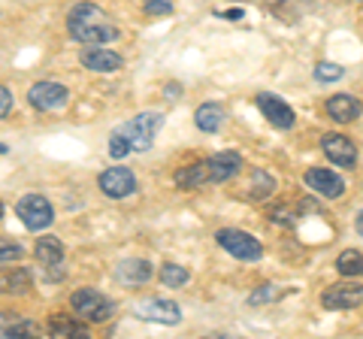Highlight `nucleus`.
I'll use <instances>...</instances> for the list:
<instances>
[{
	"mask_svg": "<svg viewBox=\"0 0 363 339\" xmlns=\"http://www.w3.org/2000/svg\"><path fill=\"white\" fill-rule=\"evenodd\" d=\"M321 149H324L327 161H330L333 167L354 170V164H357V145L351 143L348 137H342V133H327V137H321Z\"/></svg>",
	"mask_w": 363,
	"mask_h": 339,
	"instance_id": "11",
	"label": "nucleus"
},
{
	"mask_svg": "<svg viewBox=\"0 0 363 339\" xmlns=\"http://www.w3.org/2000/svg\"><path fill=\"white\" fill-rule=\"evenodd\" d=\"M272 191H276V179H272L267 170H255L252 182H248V197L260 203V200L272 197Z\"/></svg>",
	"mask_w": 363,
	"mask_h": 339,
	"instance_id": "23",
	"label": "nucleus"
},
{
	"mask_svg": "<svg viewBox=\"0 0 363 339\" xmlns=\"http://www.w3.org/2000/svg\"><path fill=\"white\" fill-rule=\"evenodd\" d=\"M33 255H37V264L45 269L49 282H58L64 276V243L58 236H40L33 245Z\"/></svg>",
	"mask_w": 363,
	"mask_h": 339,
	"instance_id": "7",
	"label": "nucleus"
},
{
	"mask_svg": "<svg viewBox=\"0 0 363 339\" xmlns=\"http://www.w3.org/2000/svg\"><path fill=\"white\" fill-rule=\"evenodd\" d=\"M0 216H4V203H0Z\"/></svg>",
	"mask_w": 363,
	"mask_h": 339,
	"instance_id": "37",
	"label": "nucleus"
},
{
	"mask_svg": "<svg viewBox=\"0 0 363 339\" xmlns=\"http://www.w3.org/2000/svg\"><path fill=\"white\" fill-rule=\"evenodd\" d=\"M255 104H257L260 112H264V118H269V124H276V128H281V130H291V128H294V121H297L294 109H291L279 94L260 91V94L255 97Z\"/></svg>",
	"mask_w": 363,
	"mask_h": 339,
	"instance_id": "13",
	"label": "nucleus"
},
{
	"mask_svg": "<svg viewBox=\"0 0 363 339\" xmlns=\"http://www.w3.org/2000/svg\"><path fill=\"white\" fill-rule=\"evenodd\" d=\"M224 106L221 104H203V106H197V112H194V124L203 130V133H218L221 128H224Z\"/></svg>",
	"mask_w": 363,
	"mask_h": 339,
	"instance_id": "19",
	"label": "nucleus"
},
{
	"mask_svg": "<svg viewBox=\"0 0 363 339\" xmlns=\"http://www.w3.org/2000/svg\"><path fill=\"white\" fill-rule=\"evenodd\" d=\"M21 255H25V248H21L16 240H6V236H0V267L18 261Z\"/></svg>",
	"mask_w": 363,
	"mask_h": 339,
	"instance_id": "28",
	"label": "nucleus"
},
{
	"mask_svg": "<svg viewBox=\"0 0 363 339\" xmlns=\"http://www.w3.org/2000/svg\"><path fill=\"white\" fill-rule=\"evenodd\" d=\"M145 16H169L173 13V4L169 0H145Z\"/></svg>",
	"mask_w": 363,
	"mask_h": 339,
	"instance_id": "30",
	"label": "nucleus"
},
{
	"mask_svg": "<svg viewBox=\"0 0 363 339\" xmlns=\"http://www.w3.org/2000/svg\"><path fill=\"white\" fill-rule=\"evenodd\" d=\"M215 243H218L227 255H233L236 261H260L264 257V245L260 240H255L248 230L240 228H224L215 233Z\"/></svg>",
	"mask_w": 363,
	"mask_h": 339,
	"instance_id": "4",
	"label": "nucleus"
},
{
	"mask_svg": "<svg viewBox=\"0 0 363 339\" xmlns=\"http://www.w3.org/2000/svg\"><path fill=\"white\" fill-rule=\"evenodd\" d=\"M13 112V91L6 85H0V118H6Z\"/></svg>",
	"mask_w": 363,
	"mask_h": 339,
	"instance_id": "31",
	"label": "nucleus"
},
{
	"mask_svg": "<svg viewBox=\"0 0 363 339\" xmlns=\"http://www.w3.org/2000/svg\"><path fill=\"white\" fill-rule=\"evenodd\" d=\"M306 185H309V191H315L318 197H327V200H339L345 194L342 176L327 167H312L309 173H306Z\"/></svg>",
	"mask_w": 363,
	"mask_h": 339,
	"instance_id": "12",
	"label": "nucleus"
},
{
	"mask_svg": "<svg viewBox=\"0 0 363 339\" xmlns=\"http://www.w3.org/2000/svg\"><path fill=\"white\" fill-rule=\"evenodd\" d=\"M67 30L82 46H106L118 37V28L97 4H76L67 13Z\"/></svg>",
	"mask_w": 363,
	"mask_h": 339,
	"instance_id": "1",
	"label": "nucleus"
},
{
	"mask_svg": "<svg viewBox=\"0 0 363 339\" xmlns=\"http://www.w3.org/2000/svg\"><path fill=\"white\" fill-rule=\"evenodd\" d=\"M167 97H169V100H176V97H179V85H176V82H169V85H167Z\"/></svg>",
	"mask_w": 363,
	"mask_h": 339,
	"instance_id": "33",
	"label": "nucleus"
},
{
	"mask_svg": "<svg viewBox=\"0 0 363 339\" xmlns=\"http://www.w3.org/2000/svg\"><path fill=\"white\" fill-rule=\"evenodd\" d=\"M221 16H227V18H242L245 13H242V9H227V13H221Z\"/></svg>",
	"mask_w": 363,
	"mask_h": 339,
	"instance_id": "35",
	"label": "nucleus"
},
{
	"mask_svg": "<svg viewBox=\"0 0 363 339\" xmlns=\"http://www.w3.org/2000/svg\"><path fill=\"white\" fill-rule=\"evenodd\" d=\"M363 112V104L354 94H333L327 100V116L339 124H348V121H357Z\"/></svg>",
	"mask_w": 363,
	"mask_h": 339,
	"instance_id": "17",
	"label": "nucleus"
},
{
	"mask_svg": "<svg viewBox=\"0 0 363 339\" xmlns=\"http://www.w3.org/2000/svg\"><path fill=\"white\" fill-rule=\"evenodd\" d=\"M97 185L109 200H124V197H130L136 191V176H133V170H128V167H109V170H104V173L97 176Z\"/></svg>",
	"mask_w": 363,
	"mask_h": 339,
	"instance_id": "8",
	"label": "nucleus"
},
{
	"mask_svg": "<svg viewBox=\"0 0 363 339\" xmlns=\"http://www.w3.org/2000/svg\"><path fill=\"white\" fill-rule=\"evenodd\" d=\"M279 297H281L279 285H260L255 294H248V306H264V303H272Z\"/></svg>",
	"mask_w": 363,
	"mask_h": 339,
	"instance_id": "27",
	"label": "nucleus"
},
{
	"mask_svg": "<svg viewBox=\"0 0 363 339\" xmlns=\"http://www.w3.org/2000/svg\"><path fill=\"white\" fill-rule=\"evenodd\" d=\"M345 76V67L342 64H333V61H321L315 67V79L318 82H339Z\"/></svg>",
	"mask_w": 363,
	"mask_h": 339,
	"instance_id": "26",
	"label": "nucleus"
},
{
	"mask_svg": "<svg viewBox=\"0 0 363 339\" xmlns=\"http://www.w3.org/2000/svg\"><path fill=\"white\" fill-rule=\"evenodd\" d=\"M363 303V285L360 282H336L321 291V306L330 312H342V309H354Z\"/></svg>",
	"mask_w": 363,
	"mask_h": 339,
	"instance_id": "6",
	"label": "nucleus"
},
{
	"mask_svg": "<svg viewBox=\"0 0 363 339\" xmlns=\"http://www.w3.org/2000/svg\"><path fill=\"white\" fill-rule=\"evenodd\" d=\"M28 100H30V106L33 109H40V112H55V109H64L67 106V100H70V91H67L64 85L58 82H37L28 91Z\"/></svg>",
	"mask_w": 363,
	"mask_h": 339,
	"instance_id": "10",
	"label": "nucleus"
},
{
	"mask_svg": "<svg viewBox=\"0 0 363 339\" xmlns=\"http://www.w3.org/2000/svg\"><path fill=\"white\" fill-rule=\"evenodd\" d=\"M16 216L28 230H45L55 221V209L43 194H25L16 203Z\"/></svg>",
	"mask_w": 363,
	"mask_h": 339,
	"instance_id": "5",
	"label": "nucleus"
},
{
	"mask_svg": "<svg viewBox=\"0 0 363 339\" xmlns=\"http://www.w3.org/2000/svg\"><path fill=\"white\" fill-rule=\"evenodd\" d=\"M45 333L49 336H64V339H73V336H88V321H82L76 315H52L49 324H45Z\"/></svg>",
	"mask_w": 363,
	"mask_h": 339,
	"instance_id": "18",
	"label": "nucleus"
},
{
	"mask_svg": "<svg viewBox=\"0 0 363 339\" xmlns=\"http://www.w3.org/2000/svg\"><path fill=\"white\" fill-rule=\"evenodd\" d=\"M161 128H164V116H161V112H140V116H133L128 124H121L118 130L128 137L133 152H149Z\"/></svg>",
	"mask_w": 363,
	"mask_h": 339,
	"instance_id": "3",
	"label": "nucleus"
},
{
	"mask_svg": "<svg viewBox=\"0 0 363 339\" xmlns=\"http://www.w3.org/2000/svg\"><path fill=\"white\" fill-rule=\"evenodd\" d=\"M45 333V327L37 324V321H21L16 318L13 324H9V330H6V339H30V336H43Z\"/></svg>",
	"mask_w": 363,
	"mask_h": 339,
	"instance_id": "24",
	"label": "nucleus"
},
{
	"mask_svg": "<svg viewBox=\"0 0 363 339\" xmlns=\"http://www.w3.org/2000/svg\"><path fill=\"white\" fill-rule=\"evenodd\" d=\"M70 309L88 324H104L116 315V303L97 288H79L70 294Z\"/></svg>",
	"mask_w": 363,
	"mask_h": 339,
	"instance_id": "2",
	"label": "nucleus"
},
{
	"mask_svg": "<svg viewBox=\"0 0 363 339\" xmlns=\"http://www.w3.org/2000/svg\"><path fill=\"white\" fill-rule=\"evenodd\" d=\"M6 152H9V149H6V145H4V143H0V155H6Z\"/></svg>",
	"mask_w": 363,
	"mask_h": 339,
	"instance_id": "36",
	"label": "nucleus"
},
{
	"mask_svg": "<svg viewBox=\"0 0 363 339\" xmlns=\"http://www.w3.org/2000/svg\"><path fill=\"white\" fill-rule=\"evenodd\" d=\"M209 182V167L206 161H197V164H188V167H182L179 173H176V185L182 191H197Z\"/></svg>",
	"mask_w": 363,
	"mask_h": 339,
	"instance_id": "20",
	"label": "nucleus"
},
{
	"mask_svg": "<svg viewBox=\"0 0 363 339\" xmlns=\"http://www.w3.org/2000/svg\"><path fill=\"white\" fill-rule=\"evenodd\" d=\"M188 279H191V273L182 264H164L161 267V282L167 288H182V285H188Z\"/></svg>",
	"mask_w": 363,
	"mask_h": 339,
	"instance_id": "25",
	"label": "nucleus"
},
{
	"mask_svg": "<svg viewBox=\"0 0 363 339\" xmlns=\"http://www.w3.org/2000/svg\"><path fill=\"white\" fill-rule=\"evenodd\" d=\"M116 279L121 282L124 288L145 285V282L152 279V264H149V261H143V257H128V261H121V264H118Z\"/></svg>",
	"mask_w": 363,
	"mask_h": 339,
	"instance_id": "16",
	"label": "nucleus"
},
{
	"mask_svg": "<svg viewBox=\"0 0 363 339\" xmlns=\"http://www.w3.org/2000/svg\"><path fill=\"white\" fill-rule=\"evenodd\" d=\"M30 273L28 269H21V267H16V269H6L4 276H0V291L4 294H25V291H30Z\"/></svg>",
	"mask_w": 363,
	"mask_h": 339,
	"instance_id": "21",
	"label": "nucleus"
},
{
	"mask_svg": "<svg viewBox=\"0 0 363 339\" xmlns=\"http://www.w3.org/2000/svg\"><path fill=\"white\" fill-rule=\"evenodd\" d=\"M354 230H357V233L363 236V209L357 212V218H354Z\"/></svg>",
	"mask_w": 363,
	"mask_h": 339,
	"instance_id": "34",
	"label": "nucleus"
},
{
	"mask_svg": "<svg viewBox=\"0 0 363 339\" xmlns=\"http://www.w3.org/2000/svg\"><path fill=\"white\" fill-rule=\"evenodd\" d=\"M13 321H16V315H9V312L0 315V339H6V330H9V324Z\"/></svg>",
	"mask_w": 363,
	"mask_h": 339,
	"instance_id": "32",
	"label": "nucleus"
},
{
	"mask_svg": "<svg viewBox=\"0 0 363 339\" xmlns=\"http://www.w3.org/2000/svg\"><path fill=\"white\" fill-rule=\"evenodd\" d=\"M79 61H82L85 70H94V73H116V70H121V64H124L118 52L104 49V46H88V49H82Z\"/></svg>",
	"mask_w": 363,
	"mask_h": 339,
	"instance_id": "15",
	"label": "nucleus"
},
{
	"mask_svg": "<svg viewBox=\"0 0 363 339\" xmlns=\"http://www.w3.org/2000/svg\"><path fill=\"white\" fill-rule=\"evenodd\" d=\"M206 167H209V182H215V185L230 182V179L240 176V170H242V155L240 152H218V155L209 157Z\"/></svg>",
	"mask_w": 363,
	"mask_h": 339,
	"instance_id": "14",
	"label": "nucleus"
},
{
	"mask_svg": "<svg viewBox=\"0 0 363 339\" xmlns=\"http://www.w3.org/2000/svg\"><path fill=\"white\" fill-rule=\"evenodd\" d=\"M130 152H133V149H130L128 137H124L121 130H116V133H112V137H109V155L116 157V161H121V157H128Z\"/></svg>",
	"mask_w": 363,
	"mask_h": 339,
	"instance_id": "29",
	"label": "nucleus"
},
{
	"mask_svg": "<svg viewBox=\"0 0 363 339\" xmlns=\"http://www.w3.org/2000/svg\"><path fill=\"white\" fill-rule=\"evenodd\" d=\"M336 269H339V276H345V279L363 276V255L357 248H345V252L336 257Z\"/></svg>",
	"mask_w": 363,
	"mask_h": 339,
	"instance_id": "22",
	"label": "nucleus"
},
{
	"mask_svg": "<svg viewBox=\"0 0 363 339\" xmlns=\"http://www.w3.org/2000/svg\"><path fill=\"white\" fill-rule=\"evenodd\" d=\"M133 312H136V318L152 321V324H167V327H173V324L182 321V306H179V303H173V300H164V297L143 300Z\"/></svg>",
	"mask_w": 363,
	"mask_h": 339,
	"instance_id": "9",
	"label": "nucleus"
}]
</instances>
